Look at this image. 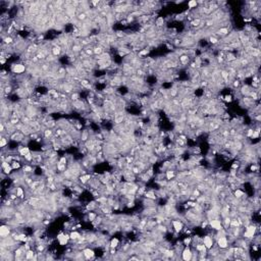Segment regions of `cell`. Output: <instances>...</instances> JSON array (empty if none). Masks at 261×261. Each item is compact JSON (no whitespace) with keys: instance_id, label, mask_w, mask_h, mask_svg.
Instances as JSON below:
<instances>
[{"instance_id":"obj_1","label":"cell","mask_w":261,"mask_h":261,"mask_svg":"<svg viewBox=\"0 0 261 261\" xmlns=\"http://www.w3.org/2000/svg\"><path fill=\"white\" fill-rule=\"evenodd\" d=\"M11 72L16 76H24V74L27 72V66L23 62L14 63L11 65Z\"/></svg>"},{"instance_id":"obj_13","label":"cell","mask_w":261,"mask_h":261,"mask_svg":"<svg viewBox=\"0 0 261 261\" xmlns=\"http://www.w3.org/2000/svg\"><path fill=\"white\" fill-rule=\"evenodd\" d=\"M165 25V18H162V16H157V18L154 20V26L157 29H163Z\"/></svg>"},{"instance_id":"obj_7","label":"cell","mask_w":261,"mask_h":261,"mask_svg":"<svg viewBox=\"0 0 261 261\" xmlns=\"http://www.w3.org/2000/svg\"><path fill=\"white\" fill-rule=\"evenodd\" d=\"M57 241H58L59 245L60 246H65L68 244V241L70 240V234H65V233H59L56 236Z\"/></svg>"},{"instance_id":"obj_20","label":"cell","mask_w":261,"mask_h":261,"mask_svg":"<svg viewBox=\"0 0 261 261\" xmlns=\"http://www.w3.org/2000/svg\"><path fill=\"white\" fill-rule=\"evenodd\" d=\"M8 141H9L8 138L4 137V136H1V139H0V147H1V149L8 146Z\"/></svg>"},{"instance_id":"obj_12","label":"cell","mask_w":261,"mask_h":261,"mask_svg":"<svg viewBox=\"0 0 261 261\" xmlns=\"http://www.w3.org/2000/svg\"><path fill=\"white\" fill-rule=\"evenodd\" d=\"M92 179V174L91 173H85V174H82L79 176V181L81 185H88L89 182Z\"/></svg>"},{"instance_id":"obj_27","label":"cell","mask_w":261,"mask_h":261,"mask_svg":"<svg viewBox=\"0 0 261 261\" xmlns=\"http://www.w3.org/2000/svg\"><path fill=\"white\" fill-rule=\"evenodd\" d=\"M259 136H260V132H257V130H254L252 134V137H251V139H258Z\"/></svg>"},{"instance_id":"obj_11","label":"cell","mask_w":261,"mask_h":261,"mask_svg":"<svg viewBox=\"0 0 261 261\" xmlns=\"http://www.w3.org/2000/svg\"><path fill=\"white\" fill-rule=\"evenodd\" d=\"M91 138V134H90V130L85 128L81 132V136H80V141L81 143H86L87 141H89Z\"/></svg>"},{"instance_id":"obj_25","label":"cell","mask_w":261,"mask_h":261,"mask_svg":"<svg viewBox=\"0 0 261 261\" xmlns=\"http://www.w3.org/2000/svg\"><path fill=\"white\" fill-rule=\"evenodd\" d=\"M174 20H181V22H183V20H187V18H186V16H185L184 14H176V16H174Z\"/></svg>"},{"instance_id":"obj_8","label":"cell","mask_w":261,"mask_h":261,"mask_svg":"<svg viewBox=\"0 0 261 261\" xmlns=\"http://www.w3.org/2000/svg\"><path fill=\"white\" fill-rule=\"evenodd\" d=\"M202 243L204 244V246L206 247V249L209 250L211 249L212 247L214 246V239L212 236H210V235H206V236H204L202 238Z\"/></svg>"},{"instance_id":"obj_28","label":"cell","mask_w":261,"mask_h":261,"mask_svg":"<svg viewBox=\"0 0 261 261\" xmlns=\"http://www.w3.org/2000/svg\"><path fill=\"white\" fill-rule=\"evenodd\" d=\"M0 62H1V64H4L6 62V58L5 57H0Z\"/></svg>"},{"instance_id":"obj_16","label":"cell","mask_w":261,"mask_h":261,"mask_svg":"<svg viewBox=\"0 0 261 261\" xmlns=\"http://www.w3.org/2000/svg\"><path fill=\"white\" fill-rule=\"evenodd\" d=\"M81 237H82L81 233L77 232V231H72V232L70 233V240H72V241H74V242H76L77 240H79V239L81 238Z\"/></svg>"},{"instance_id":"obj_22","label":"cell","mask_w":261,"mask_h":261,"mask_svg":"<svg viewBox=\"0 0 261 261\" xmlns=\"http://www.w3.org/2000/svg\"><path fill=\"white\" fill-rule=\"evenodd\" d=\"M10 165H11V167H12V169H14V170H16V169H20V168H22V167H23V165H22V162L16 161V160H14V161L10 163Z\"/></svg>"},{"instance_id":"obj_2","label":"cell","mask_w":261,"mask_h":261,"mask_svg":"<svg viewBox=\"0 0 261 261\" xmlns=\"http://www.w3.org/2000/svg\"><path fill=\"white\" fill-rule=\"evenodd\" d=\"M171 227H172L173 232L176 233V234H180L184 230L185 223L181 218H173L171 219Z\"/></svg>"},{"instance_id":"obj_18","label":"cell","mask_w":261,"mask_h":261,"mask_svg":"<svg viewBox=\"0 0 261 261\" xmlns=\"http://www.w3.org/2000/svg\"><path fill=\"white\" fill-rule=\"evenodd\" d=\"M76 18H77L79 22H81V23H84L85 20H88V16H87L86 12H78L77 16H76Z\"/></svg>"},{"instance_id":"obj_4","label":"cell","mask_w":261,"mask_h":261,"mask_svg":"<svg viewBox=\"0 0 261 261\" xmlns=\"http://www.w3.org/2000/svg\"><path fill=\"white\" fill-rule=\"evenodd\" d=\"M181 258L184 259L186 261H190L193 259V249H192L191 246H185L184 249L182 250V253H181Z\"/></svg>"},{"instance_id":"obj_15","label":"cell","mask_w":261,"mask_h":261,"mask_svg":"<svg viewBox=\"0 0 261 261\" xmlns=\"http://www.w3.org/2000/svg\"><path fill=\"white\" fill-rule=\"evenodd\" d=\"M207 41L210 43V44H212V45H218L219 42H220V39L217 38L214 34H212L207 38Z\"/></svg>"},{"instance_id":"obj_3","label":"cell","mask_w":261,"mask_h":261,"mask_svg":"<svg viewBox=\"0 0 261 261\" xmlns=\"http://www.w3.org/2000/svg\"><path fill=\"white\" fill-rule=\"evenodd\" d=\"M230 241L227 239V236H222V237H218L216 239V247L218 248L219 250H224L227 249L230 247Z\"/></svg>"},{"instance_id":"obj_23","label":"cell","mask_w":261,"mask_h":261,"mask_svg":"<svg viewBox=\"0 0 261 261\" xmlns=\"http://www.w3.org/2000/svg\"><path fill=\"white\" fill-rule=\"evenodd\" d=\"M87 216H88V219L89 221H91V222H93V221L96 219V217L98 216V213H96V212L94 211H89L88 214H87Z\"/></svg>"},{"instance_id":"obj_26","label":"cell","mask_w":261,"mask_h":261,"mask_svg":"<svg viewBox=\"0 0 261 261\" xmlns=\"http://www.w3.org/2000/svg\"><path fill=\"white\" fill-rule=\"evenodd\" d=\"M233 98H234V97H233L232 94H227V95H225V96H223V101L231 103V102L233 101Z\"/></svg>"},{"instance_id":"obj_6","label":"cell","mask_w":261,"mask_h":261,"mask_svg":"<svg viewBox=\"0 0 261 261\" xmlns=\"http://www.w3.org/2000/svg\"><path fill=\"white\" fill-rule=\"evenodd\" d=\"M209 223V227L212 229L213 231H219L221 229H223L222 222H221V218H211L208 220Z\"/></svg>"},{"instance_id":"obj_21","label":"cell","mask_w":261,"mask_h":261,"mask_svg":"<svg viewBox=\"0 0 261 261\" xmlns=\"http://www.w3.org/2000/svg\"><path fill=\"white\" fill-rule=\"evenodd\" d=\"M188 7H189V10H194L198 7V2L197 0H191L188 2Z\"/></svg>"},{"instance_id":"obj_17","label":"cell","mask_w":261,"mask_h":261,"mask_svg":"<svg viewBox=\"0 0 261 261\" xmlns=\"http://www.w3.org/2000/svg\"><path fill=\"white\" fill-rule=\"evenodd\" d=\"M35 254H36V250L34 249L28 250L25 254V259L26 260H33V257L35 256Z\"/></svg>"},{"instance_id":"obj_24","label":"cell","mask_w":261,"mask_h":261,"mask_svg":"<svg viewBox=\"0 0 261 261\" xmlns=\"http://www.w3.org/2000/svg\"><path fill=\"white\" fill-rule=\"evenodd\" d=\"M183 244H184V246H191L192 237H187V238H185V240L183 241Z\"/></svg>"},{"instance_id":"obj_9","label":"cell","mask_w":261,"mask_h":261,"mask_svg":"<svg viewBox=\"0 0 261 261\" xmlns=\"http://www.w3.org/2000/svg\"><path fill=\"white\" fill-rule=\"evenodd\" d=\"M84 256H85V259H92L95 257V251L92 249V248H89V247H86L82 250Z\"/></svg>"},{"instance_id":"obj_10","label":"cell","mask_w":261,"mask_h":261,"mask_svg":"<svg viewBox=\"0 0 261 261\" xmlns=\"http://www.w3.org/2000/svg\"><path fill=\"white\" fill-rule=\"evenodd\" d=\"M233 196H234L236 199H239V200L247 198L246 193L242 189H240V188H237L236 190H234V192H233Z\"/></svg>"},{"instance_id":"obj_5","label":"cell","mask_w":261,"mask_h":261,"mask_svg":"<svg viewBox=\"0 0 261 261\" xmlns=\"http://www.w3.org/2000/svg\"><path fill=\"white\" fill-rule=\"evenodd\" d=\"M11 233H12V227L9 224H7V223L3 222L2 225L0 227V237H1V239L9 237L11 235Z\"/></svg>"},{"instance_id":"obj_14","label":"cell","mask_w":261,"mask_h":261,"mask_svg":"<svg viewBox=\"0 0 261 261\" xmlns=\"http://www.w3.org/2000/svg\"><path fill=\"white\" fill-rule=\"evenodd\" d=\"M143 197H145V198H148V199H152V200H156L157 199V195H156V192H154L153 190H148L144 193V195H143Z\"/></svg>"},{"instance_id":"obj_19","label":"cell","mask_w":261,"mask_h":261,"mask_svg":"<svg viewBox=\"0 0 261 261\" xmlns=\"http://www.w3.org/2000/svg\"><path fill=\"white\" fill-rule=\"evenodd\" d=\"M119 240L117 238H112L110 240V242H109V246H110V248H115V249H117V248L119 247Z\"/></svg>"}]
</instances>
